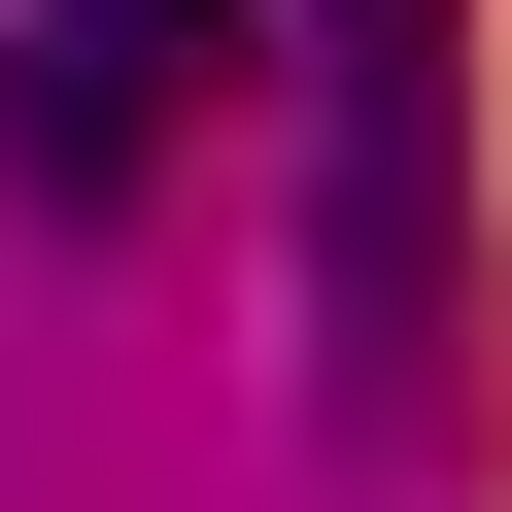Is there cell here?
Wrapping results in <instances>:
<instances>
[{"label":"cell","instance_id":"cell-1","mask_svg":"<svg viewBox=\"0 0 512 512\" xmlns=\"http://www.w3.org/2000/svg\"><path fill=\"white\" fill-rule=\"evenodd\" d=\"M205 69H239V0H35V35H0V171L35 205H137Z\"/></svg>","mask_w":512,"mask_h":512},{"label":"cell","instance_id":"cell-2","mask_svg":"<svg viewBox=\"0 0 512 512\" xmlns=\"http://www.w3.org/2000/svg\"><path fill=\"white\" fill-rule=\"evenodd\" d=\"M444 342V0H342V376Z\"/></svg>","mask_w":512,"mask_h":512}]
</instances>
